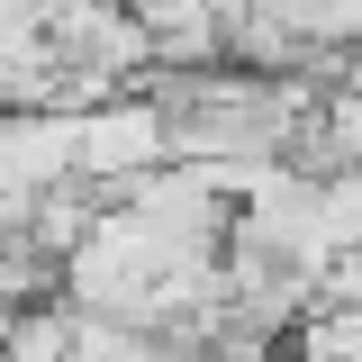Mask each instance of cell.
<instances>
[{"mask_svg": "<svg viewBox=\"0 0 362 362\" xmlns=\"http://www.w3.org/2000/svg\"><path fill=\"white\" fill-rule=\"evenodd\" d=\"M163 154H173V118H163V100H109V109H90L73 118V181L82 190H136L145 173H163Z\"/></svg>", "mask_w": 362, "mask_h": 362, "instance_id": "6da1fadb", "label": "cell"}]
</instances>
